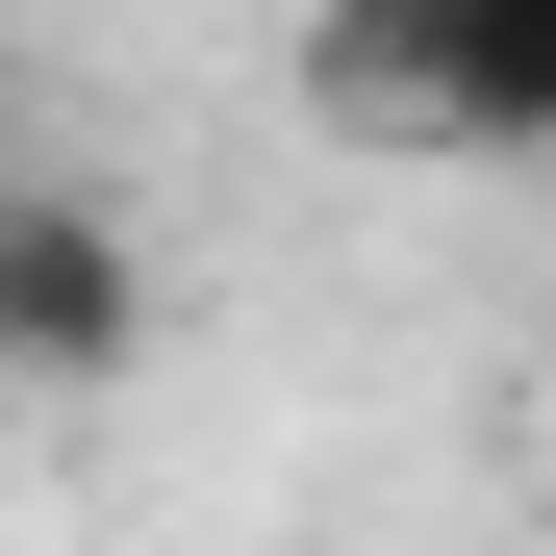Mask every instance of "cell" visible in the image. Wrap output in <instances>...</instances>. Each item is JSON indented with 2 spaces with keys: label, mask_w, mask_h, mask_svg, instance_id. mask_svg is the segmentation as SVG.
Masks as SVG:
<instances>
[{
  "label": "cell",
  "mask_w": 556,
  "mask_h": 556,
  "mask_svg": "<svg viewBox=\"0 0 556 556\" xmlns=\"http://www.w3.org/2000/svg\"><path fill=\"white\" fill-rule=\"evenodd\" d=\"M304 102L354 152H556V0H329Z\"/></svg>",
  "instance_id": "6da1fadb"
},
{
  "label": "cell",
  "mask_w": 556,
  "mask_h": 556,
  "mask_svg": "<svg viewBox=\"0 0 556 556\" xmlns=\"http://www.w3.org/2000/svg\"><path fill=\"white\" fill-rule=\"evenodd\" d=\"M127 354H152V253H127V203H51V177H0V380L102 405Z\"/></svg>",
  "instance_id": "7a4b0ae2"
}]
</instances>
